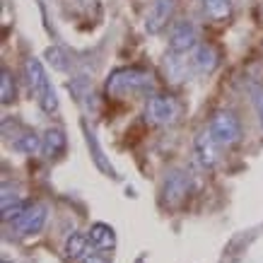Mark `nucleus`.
<instances>
[{
  "label": "nucleus",
  "instance_id": "nucleus-11",
  "mask_svg": "<svg viewBox=\"0 0 263 263\" xmlns=\"http://www.w3.org/2000/svg\"><path fill=\"white\" fill-rule=\"evenodd\" d=\"M63 150H65V133L61 128H48L46 133H44V138H41V152L53 160Z\"/></svg>",
  "mask_w": 263,
  "mask_h": 263
},
{
  "label": "nucleus",
  "instance_id": "nucleus-14",
  "mask_svg": "<svg viewBox=\"0 0 263 263\" xmlns=\"http://www.w3.org/2000/svg\"><path fill=\"white\" fill-rule=\"evenodd\" d=\"M200 10L208 20L222 22L232 15V0H200Z\"/></svg>",
  "mask_w": 263,
  "mask_h": 263
},
{
  "label": "nucleus",
  "instance_id": "nucleus-1",
  "mask_svg": "<svg viewBox=\"0 0 263 263\" xmlns=\"http://www.w3.org/2000/svg\"><path fill=\"white\" fill-rule=\"evenodd\" d=\"M152 87H155V80L143 68H119L106 80V95L116 97V99L145 97L152 92Z\"/></svg>",
  "mask_w": 263,
  "mask_h": 263
},
{
  "label": "nucleus",
  "instance_id": "nucleus-16",
  "mask_svg": "<svg viewBox=\"0 0 263 263\" xmlns=\"http://www.w3.org/2000/svg\"><path fill=\"white\" fill-rule=\"evenodd\" d=\"M17 99V82L15 78H12V72L8 70V68H3L0 70V102L5 104H12Z\"/></svg>",
  "mask_w": 263,
  "mask_h": 263
},
{
  "label": "nucleus",
  "instance_id": "nucleus-4",
  "mask_svg": "<svg viewBox=\"0 0 263 263\" xmlns=\"http://www.w3.org/2000/svg\"><path fill=\"white\" fill-rule=\"evenodd\" d=\"M210 133L217 140V145L222 147H230V145L239 143L241 138V123L237 119V114L230 111V109H220V111L213 114L210 119Z\"/></svg>",
  "mask_w": 263,
  "mask_h": 263
},
{
  "label": "nucleus",
  "instance_id": "nucleus-18",
  "mask_svg": "<svg viewBox=\"0 0 263 263\" xmlns=\"http://www.w3.org/2000/svg\"><path fill=\"white\" fill-rule=\"evenodd\" d=\"M249 92H251V99H254L256 114H258V121H261V128H263V87H258V85H251V87H249Z\"/></svg>",
  "mask_w": 263,
  "mask_h": 263
},
{
  "label": "nucleus",
  "instance_id": "nucleus-10",
  "mask_svg": "<svg viewBox=\"0 0 263 263\" xmlns=\"http://www.w3.org/2000/svg\"><path fill=\"white\" fill-rule=\"evenodd\" d=\"M220 63V53L215 51V46H210V44H200V46L193 48V56H191V65L196 72H213Z\"/></svg>",
  "mask_w": 263,
  "mask_h": 263
},
{
  "label": "nucleus",
  "instance_id": "nucleus-19",
  "mask_svg": "<svg viewBox=\"0 0 263 263\" xmlns=\"http://www.w3.org/2000/svg\"><path fill=\"white\" fill-rule=\"evenodd\" d=\"M82 263H111V261H109V256L104 254H89L82 258Z\"/></svg>",
  "mask_w": 263,
  "mask_h": 263
},
{
  "label": "nucleus",
  "instance_id": "nucleus-8",
  "mask_svg": "<svg viewBox=\"0 0 263 263\" xmlns=\"http://www.w3.org/2000/svg\"><path fill=\"white\" fill-rule=\"evenodd\" d=\"M176 3L174 0H152L150 10L145 15V29L150 34H160L164 27H169L172 17H174Z\"/></svg>",
  "mask_w": 263,
  "mask_h": 263
},
{
  "label": "nucleus",
  "instance_id": "nucleus-15",
  "mask_svg": "<svg viewBox=\"0 0 263 263\" xmlns=\"http://www.w3.org/2000/svg\"><path fill=\"white\" fill-rule=\"evenodd\" d=\"M92 244L89 241V234H82V232H75L70 234L68 239H65V256L75 261V258H82V256L87 254V247Z\"/></svg>",
  "mask_w": 263,
  "mask_h": 263
},
{
  "label": "nucleus",
  "instance_id": "nucleus-6",
  "mask_svg": "<svg viewBox=\"0 0 263 263\" xmlns=\"http://www.w3.org/2000/svg\"><path fill=\"white\" fill-rule=\"evenodd\" d=\"M48 217V208L44 203H29L24 208V213L20 217L12 220V232L17 237H32V234H39L46 224Z\"/></svg>",
  "mask_w": 263,
  "mask_h": 263
},
{
  "label": "nucleus",
  "instance_id": "nucleus-13",
  "mask_svg": "<svg viewBox=\"0 0 263 263\" xmlns=\"http://www.w3.org/2000/svg\"><path fill=\"white\" fill-rule=\"evenodd\" d=\"M87 234H89L92 247L102 249V251H106V249H114V244H116V234H114V230L109 227V224H104V222L92 224V230H89Z\"/></svg>",
  "mask_w": 263,
  "mask_h": 263
},
{
  "label": "nucleus",
  "instance_id": "nucleus-7",
  "mask_svg": "<svg viewBox=\"0 0 263 263\" xmlns=\"http://www.w3.org/2000/svg\"><path fill=\"white\" fill-rule=\"evenodd\" d=\"M198 46V34H196V27L191 22H174L172 24V32H169V51L172 53H189Z\"/></svg>",
  "mask_w": 263,
  "mask_h": 263
},
{
  "label": "nucleus",
  "instance_id": "nucleus-20",
  "mask_svg": "<svg viewBox=\"0 0 263 263\" xmlns=\"http://www.w3.org/2000/svg\"><path fill=\"white\" fill-rule=\"evenodd\" d=\"M3 263H8V261H3Z\"/></svg>",
  "mask_w": 263,
  "mask_h": 263
},
{
  "label": "nucleus",
  "instance_id": "nucleus-5",
  "mask_svg": "<svg viewBox=\"0 0 263 263\" xmlns=\"http://www.w3.org/2000/svg\"><path fill=\"white\" fill-rule=\"evenodd\" d=\"M191 193V179L183 169H172L162 183V200L167 208H179Z\"/></svg>",
  "mask_w": 263,
  "mask_h": 263
},
{
  "label": "nucleus",
  "instance_id": "nucleus-12",
  "mask_svg": "<svg viewBox=\"0 0 263 263\" xmlns=\"http://www.w3.org/2000/svg\"><path fill=\"white\" fill-rule=\"evenodd\" d=\"M15 140H12V147H15L17 152H24V155H34V152L41 150V138L34 133V130H29V128H20L15 136Z\"/></svg>",
  "mask_w": 263,
  "mask_h": 263
},
{
  "label": "nucleus",
  "instance_id": "nucleus-3",
  "mask_svg": "<svg viewBox=\"0 0 263 263\" xmlns=\"http://www.w3.org/2000/svg\"><path fill=\"white\" fill-rule=\"evenodd\" d=\"M181 116V104L174 95H152L145 104V119L152 126H169Z\"/></svg>",
  "mask_w": 263,
  "mask_h": 263
},
{
  "label": "nucleus",
  "instance_id": "nucleus-2",
  "mask_svg": "<svg viewBox=\"0 0 263 263\" xmlns=\"http://www.w3.org/2000/svg\"><path fill=\"white\" fill-rule=\"evenodd\" d=\"M24 72H27L29 87H32V92L36 95V102H39L41 109H44L46 114L58 111L56 89L51 87V82H48L46 70H44L41 61H36V58H29V61H27V65H24Z\"/></svg>",
  "mask_w": 263,
  "mask_h": 263
},
{
  "label": "nucleus",
  "instance_id": "nucleus-17",
  "mask_svg": "<svg viewBox=\"0 0 263 263\" xmlns=\"http://www.w3.org/2000/svg\"><path fill=\"white\" fill-rule=\"evenodd\" d=\"M186 70H189V63L181 61L179 53H172V56L167 58V72H169V78H172L174 82H181L183 78H186Z\"/></svg>",
  "mask_w": 263,
  "mask_h": 263
},
{
  "label": "nucleus",
  "instance_id": "nucleus-9",
  "mask_svg": "<svg viewBox=\"0 0 263 263\" xmlns=\"http://www.w3.org/2000/svg\"><path fill=\"white\" fill-rule=\"evenodd\" d=\"M193 147H196L198 162L205 169H213L217 164V160H220L217 147H220V145H217V140L213 138V133H210V130H203V133H198V136H196V143H193Z\"/></svg>",
  "mask_w": 263,
  "mask_h": 263
}]
</instances>
